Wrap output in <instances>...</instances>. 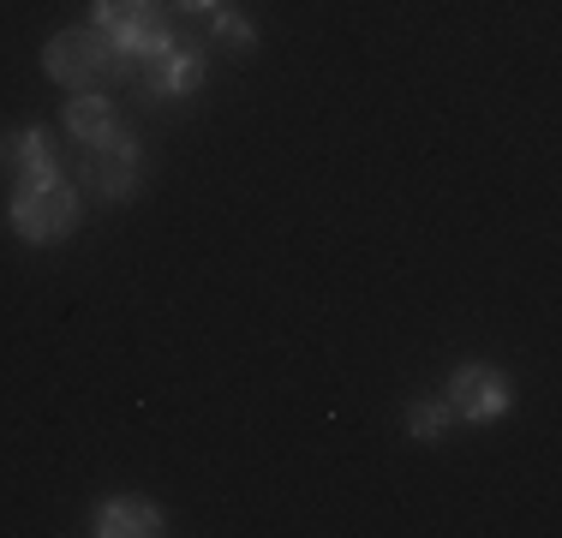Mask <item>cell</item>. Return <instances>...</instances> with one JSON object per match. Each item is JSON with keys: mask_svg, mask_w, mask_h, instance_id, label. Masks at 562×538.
Instances as JSON below:
<instances>
[{"mask_svg": "<svg viewBox=\"0 0 562 538\" xmlns=\"http://www.w3.org/2000/svg\"><path fill=\"white\" fill-rule=\"evenodd\" d=\"M162 7H180V12H216V0H162Z\"/></svg>", "mask_w": 562, "mask_h": 538, "instance_id": "cell-12", "label": "cell"}, {"mask_svg": "<svg viewBox=\"0 0 562 538\" xmlns=\"http://www.w3.org/2000/svg\"><path fill=\"white\" fill-rule=\"evenodd\" d=\"M66 126H72L85 144H97V138H109V132H114V108L102 102V97H72V108H66Z\"/></svg>", "mask_w": 562, "mask_h": 538, "instance_id": "cell-9", "label": "cell"}, {"mask_svg": "<svg viewBox=\"0 0 562 538\" xmlns=\"http://www.w3.org/2000/svg\"><path fill=\"white\" fill-rule=\"evenodd\" d=\"M216 43H222V48H234V54H246L251 43H258V31H251V24L239 19V12H216Z\"/></svg>", "mask_w": 562, "mask_h": 538, "instance_id": "cell-10", "label": "cell"}, {"mask_svg": "<svg viewBox=\"0 0 562 538\" xmlns=\"http://www.w3.org/2000/svg\"><path fill=\"white\" fill-rule=\"evenodd\" d=\"M198 85H204V60H198L192 48H173L162 78H156V97H192Z\"/></svg>", "mask_w": 562, "mask_h": 538, "instance_id": "cell-8", "label": "cell"}, {"mask_svg": "<svg viewBox=\"0 0 562 538\" xmlns=\"http://www.w3.org/2000/svg\"><path fill=\"white\" fill-rule=\"evenodd\" d=\"M449 407L467 413V419H497V413L508 407L503 371H491V366H461V371L449 377Z\"/></svg>", "mask_w": 562, "mask_h": 538, "instance_id": "cell-4", "label": "cell"}, {"mask_svg": "<svg viewBox=\"0 0 562 538\" xmlns=\"http://www.w3.org/2000/svg\"><path fill=\"white\" fill-rule=\"evenodd\" d=\"M78 222V198L66 192L60 180H43V186H19V198H12V227H19L24 239H36V246H48V239H66Z\"/></svg>", "mask_w": 562, "mask_h": 538, "instance_id": "cell-2", "label": "cell"}, {"mask_svg": "<svg viewBox=\"0 0 562 538\" xmlns=\"http://www.w3.org/2000/svg\"><path fill=\"white\" fill-rule=\"evenodd\" d=\"M97 24L109 36H138L162 24V0H97Z\"/></svg>", "mask_w": 562, "mask_h": 538, "instance_id": "cell-7", "label": "cell"}, {"mask_svg": "<svg viewBox=\"0 0 562 538\" xmlns=\"http://www.w3.org/2000/svg\"><path fill=\"white\" fill-rule=\"evenodd\" d=\"M0 168H7L19 186H43V180H55V156H48V138H43L36 126L7 132V138H0Z\"/></svg>", "mask_w": 562, "mask_h": 538, "instance_id": "cell-5", "label": "cell"}, {"mask_svg": "<svg viewBox=\"0 0 562 538\" xmlns=\"http://www.w3.org/2000/svg\"><path fill=\"white\" fill-rule=\"evenodd\" d=\"M443 419H449V407H431V401H419V407L407 413V430L419 442H431V437H443Z\"/></svg>", "mask_w": 562, "mask_h": 538, "instance_id": "cell-11", "label": "cell"}, {"mask_svg": "<svg viewBox=\"0 0 562 538\" xmlns=\"http://www.w3.org/2000/svg\"><path fill=\"white\" fill-rule=\"evenodd\" d=\"M43 66H48V78L85 90V85H97L102 72H114V66H120V48H114V36L102 31V24H90V31L55 36V43L43 48Z\"/></svg>", "mask_w": 562, "mask_h": 538, "instance_id": "cell-1", "label": "cell"}, {"mask_svg": "<svg viewBox=\"0 0 562 538\" xmlns=\"http://www.w3.org/2000/svg\"><path fill=\"white\" fill-rule=\"evenodd\" d=\"M97 533L102 538H132V533H162V515L138 496H114V503L97 508Z\"/></svg>", "mask_w": 562, "mask_h": 538, "instance_id": "cell-6", "label": "cell"}, {"mask_svg": "<svg viewBox=\"0 0 562 538\" xmlns=\"http://www.w3.org/2000/svg\"><path fill=\"white\" fill-rule=\"evenodd\" d=\"M138 173H144V150L126 138V132H109V138L90 144V156H85V186H90V192H102V198H132Z\"/></svg>", "mask_w": 562, "mask_h": 538, "instance_id": "cell-3", "label": "cell"}]
</instances>
